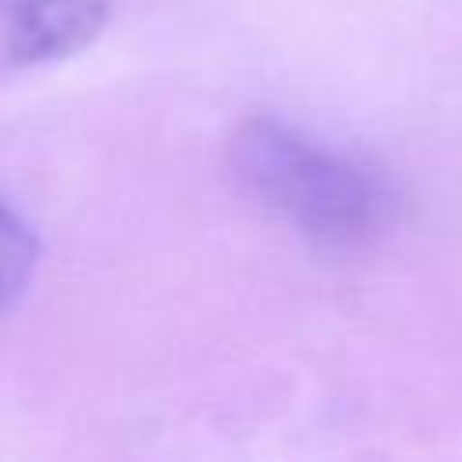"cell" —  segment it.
Listing matches in <instances>:
<instances>
[{"label":"cell","mask_w":462,"mask_h":462,"mask_svg":"<svg viewBox=\"0 0 462 462\" xmlns=\"http://www.w3.org/2000/svg\"><path fill=\"white\" fill-rule=\"evenodd\" d=\"M227 166L253 202L321 242H365L397 206L390 180L368 162L271 116L235 126Z\"/></svg>","instance_id":"obj_1"},{"label":"cell","mask_w":462,"mask_h":462,"mask_svg":"<svg viewBox=\"0 0 462 462\" xmlns=\"http://www.w3.org/2000/svg\"><path fill=\"white\" fill-rule=\"evenodd\" d=\"M108 22V0H4V54L11 69L61 61L90 47Z\"/></svg>","instance_id":"obj_2"},{"label":"cell","mask_w":462,"mask_h":462,"mask_svg":"<svg viewBox=\"0 0 462 462\" xmlns=\"http://www.w3.org/2000/svg\"><path fill=\"white\" fill-rule=\"evenodd\" d=\"M40 263V235L32 224L14 209V202H4V224H0V285H4V307L14 310L25 296L32 274Z\"/></svg>","instance_id":"obj_3"}]
</instances>
